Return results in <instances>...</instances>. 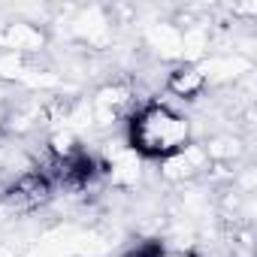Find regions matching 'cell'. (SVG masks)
Instances as JSON below:
<instances>
[{
    "mask_svg": "<svg viewBox=\"0 0 257 257\" xmlns=\"http://www.w3.org/2000/svg\"><path fill=\"white\" fill-rule=\"evenodd\" d=\"M131 149L149 161H170L179 158L191 143V124L185 115L170 109L167 103H146L134 112L127 127Z\"/></svg>",
    "mask_w": 257,
    "mask_h": 257,
    "instance_id": "cell-1",
    "label": "cell"
},
{
    "mask_svg": "<svg viewBox=\"0 0 257 257\" xmlns=\"http://www.w3.org/2000/svg\"><path fill=\"white\" fill-rule=\"evenodd\" d=\"M52 188H55L52 179H49L46 173L34 170V173L19 176L16 185H10V191L4 194V203H7L10 209H16V212H31V209L43 206V203L52 197Z\"/></svg>",
    "mask_w": 257,
    "mask_h": 257,
    "instance_id": "cell-2",
    "label": "cell"
},
{
    "mask_svg": "<svg viewBox=\"0 0 257 257\" xmlns=\"http://www.w3.org/2000/svg\"><path fill=\"white\" fill-rule=\"evenodd\" d=\"M167 88H170L176 97H182V100H194V97L206 88V76H203L200 70H194V67H179V70L170 73Z\"/></svg>",
    "mask_w": 257,
    "mask_h": 257,
    "instance_id": "cell-3",
    "label": "cell"
}]
</instances>
